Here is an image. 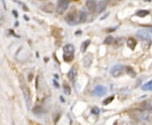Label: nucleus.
I'll list each match as a JSON object with an SVG mask.
<instances>
[{
  "label": "nucleus",
  "mask_w": 152,
  "mask_h": 125,
  "mask_svg": "<svg viewBox=\"0 0 152 125\" xmlns=\"http://www.w3.org/2000/svg\"><path fill=\"white\" fill-rule=\"evenodd\" d=\"M129 116L134 120L137 122L141 123H147L150 121V115L147 113V112L141 111V110H133L129 112Z\"/></svg>",
  "instance_id": "1"
},
{
  "label": "nucleus",
  "mask_w": 152,
  "mask_h": 125,
  "mask_svg": "<svg viewBox=\"0 0 152 125\" xmlns=\"http://www.w3.org/2000/svg\"><path fill=\"white\" fill-rule=\"evenodd\" d=\"M107 92V89L103 86H98L93 90L92 94L96 96H102Z\"/></svg>",
  "instance_id": "7"
},
{
  "label": "nucleus",
  "mask_w": 152,
  "mask_h": 125,
  "mask_svg": "<svg viewBox=\"0 0 152 125\" xmlns=\"http://www.w3.org/2000/svg\"><path fill=\"white\" fill-rule=\"evenodd\" d=\"M136 37L141 41H150L151 40L150 34L147 32V31H144V30H140L139 31H137Z\"/></svg>",
  "instance_id": "6"
},
{
  "label": "nucleus",
  "mask_w": 152,
  "mask_h": 125,
  "mask_svg": "<svg viewBox=\"0 0 152 125\" xmlns=\"http://www.w3.org/2000/svg\"><path fill=\"white\" fill-rule=\"evenodd\" d=\"M39 1H44V0H39Z\"/></svg>",
  "instance_id": "34"
},
{
  "label": "nucleus",
  "mask_w": 152,
  "mask_h": 125,
  "mask_svg": "<svg viewBox=\"0 0 152 125\" xmlns=\"http://www.w3.org/2000/svg\"><path fill=\"white\" fill-rule=\"evenodd\" d=\"M140 107L142 109H144L145 111H151L152 112L151 104H150L149 102H145L140 104Z\"/></svg>",
  "instance_id": "18"
},
{
  "label": "nucleus",
  "mask_w": 152,
  "mask_h": 125,
  "mask_svg": "<svg viewBox=\"0 0 152 125\" xmlns=\"http://www.w3.org/2000/svg\"><path fill=\"white\" fill-rule=\"evenodd\" d=\"M76 77H77V69L75 67H73L68 73V78L70 81H75Z\"/></svg>",
  "instance_id": "13"
},
{
  "label": "nucleus",
  "mask_w": 152,
  "mask_h": 125,
  "mask_svg": "<svg viewBox=\"0 0 152 125\" xmlns=\"http://www.w3.org/2000/svg\"><path fill=\"white\" fill-rule=\"evenodd\" d=\"M117 43H118V46H121L123 44V38H118L117 40Z\"/></svg>",
  "instance_id": "26"
},
{
  "label": "nucleus",
  "mask_w": 152,
  "mask_h": 125,
  "mask_svg": "<svg viewBox=\"0 0 152 125\" xmlns=\"http://www.w3.org/2000/svg\"><path fill=\"white\" fill-rule=\"evenodd\" d=\"M113 42H114L113 37L112 36H108V37H107V38L105 39V41H104V43L110 45V44L113 43Z\"/></svg>",
  "instance_id": "23"
},
{
  "label": "nucleus",
  "mask_w": 152,
  "mask_h": 125,
  "mask_svg": "<svg viewBox=\"0 0 152 125\" xmlns=\"http://www.w3.org/2000/svg\"><path fill=\"white\" fill-rule=\"evenodd\" d=\"M148 31H150V32H151L152 34V26H151V27L148 26Z\"/></svg>",
  "instance_id": "30"
},
{
  "label": "nucleus",
  "mask_w": 152,
  "mask_h": 125,
  "mask_svg": "<svg viewBox=\"0 0 152 125\" xmlns=\"http://www.w3.org/2000/svg\"><path fill=\"white\" fill-rule=\"evenodd\" d=\"M107 4V3L106 1H104V0H101V1L98 3L97 6H96V10H97V12L99 14L102 13V12L106 10Z\"/></svg>",
  "instance_id": "14"
},
{
  "label": "nucleus",
  "mask_w": 152,
  "mask_h": 125,
  "mask_svg": "<svg viewBox=\"0 0 152 125\" xmlns=\"http://www.w3.org/2000/svg\"><path fill=\"white\" fill-rule=\"evenodd\" d=\"M142 90L143 91H152V80L147 82L146 84H145L142 86Z\"/></svg>",
  "instance_id": "20"
},
{
  "label": "nucleus",
  "mask_w": 152,
  "mask_h": 125,
  "mask_svg": "<svg viewBox=\"0 0 152 125\" xmlns=\"http://www.w3.org/2000/svg\"><path fill=\"white\" fill-rule=\"evenodd\" d=\"M69 4V0H58V6H57V11L59 15H63L66 10L68 9Z\"/></svg>",
  "instance_id": "4"
},
{
  "label": "nucleus",
  "mask_w": 152,
  "mask_h": 125,
  "mask_svg": "<svg viewBox=\"0 0 152 125\" xmlns=\"http://www.w3.org/2000/svg\"><path fill=\"white\" fill-rule=\"evenodd\" d=\"M63 87H64V94H66V95H69L71 93L70 86H69L68 84H64Z\"/></svg>",
  "instance_id": "22"
},
{
  "label": "nucleus",
  "mask_w": 152,
  "mask_h": 125,
  "mask_svg": "<svg viewBox=\"0 0 152 125\" xmlns=\"http://www.w3.org/2000/svg\"><path fill=\"white\" fill-rule=\"evenodd\" d=\"M24 19H25V20H29V18H28L26 15H24Z\"/></svg>",
  "instance_id": "31"
},
{
  "label": "nucleus",
  "mask_w": 152,
  "mask_h": 125,
  "mask_svg": "<svg viewBox=\"0 0 152 125\" xmlns=\"http://www.w3.org/2000/svg\"><path fill=\"white\" fill-rule=\"evenodd\" d=\"M114 99V96H109V97H107V99H105L103 101V105H108V104H110L113 101Z\"/></svg>",
  "instance_id": "24"
},
{
  "label": "nucleus",
  "mask_w": 152,
  "mask_h": 125,
  "mask_svg": "<svg viewBox=\"0 0 152 125\" xmlns=\"http://www.w3.org/2000/svg\"><path fill=\"white\" fill-rule=\"evenodd\" d=\"M92 62L93 55L92 53H87V54L84 57V58H83V64H84V66H85L86 68H89L90 66L91 65Z\"/></svg>",
  "instance_id": "8"
},
{
  "label": "nucleus",
  "mask_w": 152,
  "mask_h": 125,
  "mask_svg": "<svg viewBox=\"0 0 152 125\" xmlns=\"http://www.w3.org/2000/svg\"><path fill=\"white\" fill-rule=\"evenodd\" d=\"M75 47L72 44H67L64 47V59L65 62L69 63L74 59Z\"/></svg>",
  "instance_id": "3"
},
{
  "label": "nucleus",
  "mask_w": 152,
  "mask_h": 125,
  "mask_svg": "<svg viewBox=\"0 0 152 125\" xmlns=\"http://www.w3.org/2000/svg\"><path fill=\"white\" fill-rule=\"evenodd\" d=\"M104 1H106L107 3H110V2H112V0H104Z\"/></svg>",
  "instance_id": "32"
},
{
  "label": "nucleus",
  "mask_w": 152,
  "mask_h": 125,
  "mask_svg": "<svg viewBox=\"0 0 152 125\" xmlns=\"http://www.w3.org/2000/svg\"><path fill=\"white\" fill-rule=\"evenodd\" d=\"M91 43V40H86V41H85L81 45V52L82 53H86V49L88 48V47H89V45Z\"/></svg>",
  "instance_id": "21"
},
{
  "label": "nucleus",
  "mask_w": 152,
  "mask_h": 125,
  "mask_svg": "<svg viewBox=\"0 0 152 125\" xmlns=\"http://www.w3.org/2000/svg\"><path fill=\"white\" fill-rule=\"evenodd\" d=\"M145 1H151V0H145Z\"/></svg>",
  "instance_id": "33"
},
{
  "label": "nucleus",
  "mask_w": 152,
  "mask_h": 125,
  "mask_svg": "<svg viewBox=\"0 0 152 125\" xmlns=\"http://www.w3.org/2000/svg\"><path fill=\"white\" fill-rule=\"evenodd\" d=\"M125 71H126V73L131 77V78H135L136 75H137V74H136V72L134 70V69L130 67V66H126L125 67Z\"/></svg>",
  "instance_id": "16"
},
{
  "label": "nucleus",
  "mask_w": 152,
  "mask_h": 125,
  "mask_svg": "<svg viewBox=\"0 0 152 125\" xmlns=\"http://www.w3.org/2000/svg\"><path fill=\"white\" fill-rule=\"evenodd\" d=\"M19 81L20 83V87L22 89V91H23V95H24V97L26 100V102L27 105V107H30V105H31V92H30V90L28 88L26 83L25 81L24 78L22 75H20L19 77Z\"/></svg>",
  "instance_id": "2"
},
{
  "label": "nucleus",
  "mask_w": 152,
  "mask_h": 125,
  "mask_svg": "<svg viewBox=\"0 0 152 125\" xmlns=\"http://www.w3.org/2000/svg\"><path fill=\"white\" fill-rule=\"evenodd\" d=\"M86 5L90 12H94L96 9V0H86Z\"/></svg>",
  "instance_id": "11"
},
{
  "label": "nucleus",
  "mask_w": 152,
  "mask_h": 125,
  "mask_svg": "<svg viewBox=\"0 0 152 125\" xmlns=\"http://www.w3.org/2000/svg\"><path fill=\"white\" fill-rule=\"evenodd\" d=\"M127 45H128V47H129L131 50H134L136 45H137V42H136V40L134 38L129 37V38L128 39V41H127Z\"/></svg>",
  "instance_id": "15"
},
{
  "label": "nucleus",
  "mask_w": 152,
  "mask_h": 125,
  "mask_svg": "<svg viewBox=\"0 0 152 125\" xmlns=\"http://www.w3.org/2000/svg\"><path fill=\"white\" fill-rule=\"evenodd\" d=\"M91 113H94V114H99L100 113V109L96 107H94L92 109H91Z\"/></svg>",
  "instance_id": "25"
},
{
  "label": "nucleus",
  "mask_w": 152,
  "mask_h": 125,
  "mask_svg": "<svg viewBox=\"0 0 152 125\" xmlns=\"http://www.w3.org/2000/svg\"><path fill=\"white\" fill-rule=\"evenodd\" d=\"M65 20L69 25H74L76 23V14L75 12H70L65 17Z\"/></svg>",
  "instance_id": "10"
},
{
  "label": "nucleus",
  "mask_w": 152,
  "mask_h": 125,
  "mask_svg": "<svg viewBox=\"0 0 152 125\" xmlns=\"http://www.w3.org/2000/svg\"><path fill=\"white\" fill-rule=\"evenodd\" d=\"M12 13H13V14L15 15V18H17V17H18V14L16 13V11L13 10V11H12Z\"/></svg>",
  "instance_id": "28"
},
{
  "label": "nucleus",
  "mask_w": 152,
  "mask_h": 125,
  "mask_svg": "<svg viewBox=\"0 0 152 125\" xmlns=\"http://www.w3.org/2000/svg\"><path fill=\"white\" fill-rule=\"evenodd\" d=\"M116 28H113V29H108L107 30V32H112V31H114Z\"/></svg>",
  "instance_id": "29"
},
{
  "label": "nucleus",
  "mask_w": 152,
  "mask_h": 125,
  "mask_svg": "<svg viewBox=\"0 0 152 125\" xmlns=\"http://www.w3.org/2000/svg\"><path fill=\"white\" fill-rule=\"evenodd\" d=\"M149 15V11L145 10H140L137 11L135 13V15L138 17H145Z\"/></svg>",
  "instance_id": "19"
},
{
  "label": "nucleus",
  "mask_w": 152,
  "mask_h": 125,
  "mask_svg": "<svg viewBox=\"0 0 152 125\" xmlns=\"http://www.w3.org/2000/svg\"><path fill=\"white\" fill-rule=\"evenodd\" d=\"M124 69L125 68L124 67V65H122V64H117V65L113 66L111 69L110 73H111V75L113 77L118 78V77H119L120 75H122L124 74Z\"/></svg>",
  "instance_id": "5"
},
{
  "label": "nucleus",
  "mask_w": 152,
  "mask_h": 125,
  "mask_svg": "<svg viewBox=\"0 0 152 125\" xmlns=\"http://www.w3.org/2000/svg\"><path fill=\"white\" fill-rule=\"evenodd\" d=\"M32 113L37 116H42L47 113V110L42 107V106H36L32 109Z\"/></svg>",
  "instance_id": "9"
},
{
  "label": "nucleus",
  "mask_w": 152,
  "mask_h": 125,
  "mask_svg": "<svg viewBox=\"0 0 152 125\" xmlns=\"http://www.w3.org/2000/svg\"><path fill=\"white\" fill-rule=\"evenodd\" d=\"M87 19V14L85 11L81 10L79 14V20L80 23H84V22Z\"/></svg>",
  "instance_id": "17"
},
{
  "label": "nucleus",
  "mask_w": 152,
  "mask_h": 125,
  "mask_svg": "<svg viewBox=\"0 0 152 125\" xmlns=\"http://www.w3.org/2000/svg\"><path fill=\"white\" fill-rule=\"evenodd\" d=\"M42 10L44 12H47V13H53L54 10V5L52 3H48V4H45L43 5L41 7Z\"/></svg>",
  "instance_id": "12"
},
{
  "label": "nucleus",
  "mask_w": 152,
  "mask_h": 125,
  "mask_svg": "<svg viewBox=\"0 0 152 125\" xmlns=\"http://www.w3.org/2000/svg\"><path fill=\"white\" fill-rule=\"evenodd\" d=\"M3 20H4V15H3L2 12L0 11V22L3 21Z\"/></svg>",
  "instance_id": "27"
}]
</instances>
